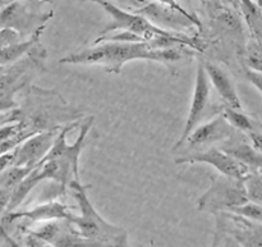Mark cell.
I'll return each mask as SVG.
<instances>
[{"label": "cell", "instance_id": "cell-26", "mask_svg": "<svg viewBox=\"0 0 262 247\" xmlns=\"http://www.w3.org/2000/svg\"><path fill=\"white\" fill-rule=\"evenodd\" d=\"M81 2H94V0H81ZM113 4L127 10H137L147 3V0H109Z\"/></svg>", "mask_w": 262, "mask_h": 247}, {"label": "cell", "instance_id": "cell-2", "mask_svg": "<svg viewBox=\"0 0 262 247\" xmlns=\"http://www.w3.org/2000/svg\"><path fill=\"white\" fill-rule=\"evenodd\" d=\"M72 196L78 205L79 214H73L69 222L76 227L82 237L104 247H127L128 233L124 228L112 224L100 215L89 197L90 186H84L79 179L68 184Z\"/></svg>", "mask_w": 262, "mask_h": 247}, {"label": "cell", "instance_id": "cell-13", "mask_svg": "<svg viewBox=\"0 0 262 247\" xmlns=\"http://www.w3.org/2000/svg\"><path fill=\"white\" fill-rule=\"evenodd\" d=\"M59 130L60 128L41 131V132H36L26 138L22 143H19L14 149L13 166L30 167V168L37 166L45 158L51 146L54 145V141L58 136Z\"/></svg>", "mask_w": 262, "mask_h": 247}, {"label": "cell", "instance_id": "cell-17", "mask_svg": "<svg viewBox=\"0 0 262 247\" xmlns=\"http://www.w3.org/2000/svg\"><path fill=\"white\" fill-rule=\"evenodd\" d=\"M220 114L238 132L245 133V135H250L252 132H262V123L258 122L252 115L243 112V109L223 107Z\"/></svg>", "mask_w": 262, "mask_h": 247}, {"label": "cell", "instance_id": "cell-8", "mask_svg": "<svg viewBox=\"0 0 262 247\" xmlns=\"http://www.w3.org/2000/svg\"><path fill=\"white\" fill-rule=\"evenodd\" d=\"M133 12L141 14L146 19L150 20L152 25L158 26V27L163 28V30L187 33L186 31L196 27L200 32L204 31L202 20L197 15L188 17V15L182 14L178 10L171 9V8L160 4L158 2H147L143 7H141L137 10H133Z\"/></svg>", "mask_w": 262, "mask_h": 247}, {"label": "cell", "instance_id": "cell-12", "mask_svg": "<svg viewBox=\"0 0 262 247\" xmlns=\"http://www.w3.org/2000/svg\"><path fill=\"white\" fill-rule=\"evenodd\" d=\"M206 8L215 33L220 37L230 38L245 48L242 18L237 12V8L225 5L217 0H207Z\"/></svg>", "mask_w": 262, "mask_h": 247}, {"label": "cell", "instance_id": "cell-33", "mask_svg": "<svg viewBox=\"0 0 262 247\" xmlns=\"http://www.w3.org/2000/svg\"><path fill=\"white\" fill-rule=\"evenodd\" d=\"M0 213H2V210H0Z\"/></svg>", "mask_w": 262, "mask_h": 247}, {"label": "cell", "instance_id": "cell-11", "mask_svg": "<svg viewBox=\"0 0 262 247\" xmlns=\"http://www.w3.org/2000/svg\"><path fill=\"white\" fill-rule=\"evenodd\" d=\"M235 132L238 131H235L222 114H217L212 119L197 126L189 133L182 146L187 145L188 150L193 151L206 150V149L214 148L216 143H223L228 138L232 137Z\"/></svg>", "mask_w": 262, "mask_h": 247}, {"label": "cell", "instance_id": "cell-31", "mask_svg": "<svg viewBox=\"0 0 262 247\" xmlns=\"http://www.w3.org/2000/svg\"><path fill=\"white\" fill-rule=\"evenodd\" d=\"M0 2H2V4L4 5V4H8V3H12V2H15V0H0Z\"/></svg>", "mask_w": 262, "mask_h": 247}, {"label": "cell", "instance_id": "cell-20", "mask_svg": "<svg viewBox=\"0 0 262 247\" xmlns=\"http://www.w3.org/2000/svg\"><path fill=\"white\" fill-rule=\"evenodd\" d=\"M243 64L246 68H250L252 71L261 72L262 73V43L261 41L250 40L246 43L242 51Z\"/></svg>", "mask_w": 262, "mask_h": 247}, {"label": "cell", "instance_id": "cell-24", "mask_svg": "<svg viewBox=\"0 0 262 247\" xmlns=\"http://www.w3.org/2000/svg\"><path fill=\"white\" fill-rule=\"evenodd\" d=\"M210 247H242L230 235L224 231L216 230L212 238V243Z\"/></svg>", "mask_w": 262, "mask_h": 247}, {"label": "cell", "instance_id": "cell-15", "mask_svg": "<svg viewBox=\"0 0 262 247\" xmlns=\"http://www.w3.org/2000/svg\"><path fill=\"white\" fill-rule=\"evenodd\" d=\"M247 135L241 132H235L234 135L217 148L222 149L227 154L232 155L238 161L247 167L250 173H257L262 172V154L258 153L252 145H251Z\"/></svg>", "mask_w": 262, "mask_h": 247}, {"label": "cell", "instance_id": "cell-30", "mask_svg": "<svg viewBox=\"0 0 262 247\" xmlns=\"http://www.w3.org/2000/svg\"><path fill=\"white\" fill-rule=\"evenodd\" d=\"M248 140H250L251 145L262 154V132H252L250 135H247Z\"/></svg>", "mask_w": 262, "mask_h": 247}, {"label": "cell", "instance_id": "cell-28", "mask_svg": "<svg viewBox=\"0 0 262 247\" xmlns=\"http://www.w3.org/2000/svg\"><path fill=\"white\" fill-rule=\"evenodd\" d=\"M156 2L160 3V4H163V5H166V7L171 8V9H174V10H178L179 13H182V14H184V15H188V17H193V15H196V14H193V13H189L187 9H184V8L182 7V5L179 4L177 0H156Z\"/></svg>", "mask_w": 262, "mask_h": 247}, {"label": "cell", "instance_id": "cell-9", "mask_svg": "<svg viewBox=\"0 0 262 247\" xmlns=\"http://www.w3.org/2000/svg\"><path fill=\"white\" fill-rule=\"evenodd\" d=\"M177 164H197L204 163L209 164V166L214 167L220 176L229 177V178L234 179H243L247 177L250 171L247 167L243 166L241 161L233 158L232 155L223 151L220 148H210L206 150L201 151H193V153H188L186 155H181L176 159Z\"/></svg>", "mask_w": 262, "mask_h": 247}, {"label": "cell", "instance_id": "cell-19", "mask_svg": "<svg viewBox=\"0 0 262 247\" xmlns=\"http://www.w3.org/2000/svg\"><path fill=\"white\" fill-rule=\"evenodd\" d=\"M238 8L247 25L251 38L262 43V8L253 0H239Z\"/></svg>", "mask_w": 262, "mask_h": 247}, {"label": "cell", "instance_id": "cell-29", "mask_svg": "<svg viewBox=\"0 0 262 247\" xmlns=\"http://www.w3.org/2000/svg\"><path fill=\"white\" fill-rule=\"evenodd\" d=\"M13 161H14V150L2 154L0 155V173L9 168L10 166H13Z\"/></svg>", "mask_w": 262, "mask_h": 247}, {"label": "cell", "instance_id": "cell-14", "mask_svg": "<svg viewBox=\"0 0 262 247\" xmlns=\"http://www.w3.org/2000/svg\"><path fill=\"white\" fill-rule=\"evenodd\" d=\"M73 215L72 210L66 204L60 201H46L36 205L32 209L22 210V212H9L5 217L8 223L14 220H26L28 223H42L49 220L67 219L69 220Z\"/></svg>", "mask_w": 262, "mask_h": 247}, {"label": "cell", "instance_id": "cell-10", "mask_svg": "<svg viewBox=\"0 0 262 247\" xmlns=\"http://www.w3.org/2000/svg\"><path fill=\"white\" fill-rule=\"evenodd\" d=\"M216 230L232 236L242 247H262V223L230 212L214 214Z\"/></svg>", "mask_w": 262, "mask_h": 247}, {"label": "cell", "instance_id": "cell-27", "mask_svg": "<svg viewBox=\"0 0 262 247\" xmlns=\"http://www.w3.org/2000/svg\"><path fill=\"white\" fill-rule=\"evenodd\" d=\"M245 76L256 89L260 91V94L262 95V73L261 72H256L252 71L250 68H246L245 67Z\"/></svg>", "mask_w": 262, "mask_h": 247}, {"label": "cell", "instance_id": "cell-6", "mask_svg": "<svg viewBox=\"0 0 262 247\" xmlns=\"http://www.w3.org/2000/svg\"><path fill=\"white\" fill-rule=\"evenodd\" d=\"M246 202H248V199L243 181L220 176L214 179L210 189L200 197L197 209L214 215L220 212H232Z\"/></svg>", "mask_w": 262, "mask_h": 247}, {"label": "cell", "instance_id": "cell-22", "mask_svg": "<svg viewBox=\"0 0 262 247\" xmlns=\"http://www.w3.org/2000/svg\"><path fill=\"white\" fill-rule=\"evenodd\" d=\"M246 195L248 201L262 205V172L257 173H248L243 179Z\"/></svg>", "mask_w": 262, "mask_h": 247}, {"label": "cell", "instance_id": "cell-3", "mask_svg": "<svg viewBox=\"0 0 262 247\" xmlns=\"http://www.w3.org/2000/svg\"><path fill=\"white\" fill-rule=\"evenodd\" d=\"M17 120L26 123L33 132L56 130L68 123H73L81 113L64 101L60 94L51 90L30 87L27 104L17 110Z\"/></svg>", "mask_w": 262, "mask_h": 247}, {"label": "cell", "instance_id": "cell-16", "mask_svg": "<svg viewBox=\"0 0 262 247\" xmlns=\"http://www.w3.org/2000/svg\"><path fill=\"white\" fill-rule=\"evenodd\" d=\"M204 66L210 84L212 85L222 101L224 102V107L243 109L242 101H241L237 89H235L234 81L228 74V72L219 64H215L209 60H204Z\"/></svg>", "mask_w": 262, "mask_h": 247}, {"label": "cell", "instance_id": "cell-18", "mask_svg": "<svg viewBox=\"0 0 262 247\" xmlns=\"http://www.w3.org/2000/svg\"><path fill=\"white\" fill-rule=\"evenodd\" d=\"M42 31L43 30L37 31L35 35L26 38V40H22L19 41V43H15L13 44V45L5 46V48L0 49V66H12V64L20 60L23 56L27 55L37 44H40V36L41 33H42Z\"/></svg>", "mask_w": 262, "mask_h": 247}, {"label": "cell", "instance_id": "cell-32", "mask_svg": "<svg viewBox=\"0 0 262 247\" xmlns=\"http://www.w3.org/2000/svg\"><path fill=\"white\" fill-rule=\"evenodd\" d=\"M5 68H7V67H3V66H0V74H2L3 72L5 71Z\"/></svg>", "mask_w": 262, "mask_h": 247}, {"label": "cell", "instance_id": "cell-7", "mask_svg": "<svg viewBox=\"0 0 262 247\" xmlns=\"http://www.w3.org/2000/svg\"><path fill=\"white\" fill-rule=\"evenodd\" d=\"M210 101H211V84H210L206 71H205L204 59L200 58L199 63H197L196 79H194V89L193 95H192L191 107H189L183 132H182V136L177 141L176 145H174L173 151L179 150L184 143V141H186V138L188 137L189 133L197 126L201 125V122L205 119L207 112H209Z\"/></svg>", "mask_w": 262, "mask_h": 247}, {"label": "cell", "instance_id": "cell-4", "mask_svg": "<svg viewBox=\"0 0 262 247\" xmlns=\"http://www.w3.org/2000/svg\"><path fill=\"white\" fill-rule=\"evenodd\" d=\"M92 3L99 4L107 14L110 15V22L104 27V30L100 32L99 36L106 35V33L114 32V31H128L135 35L140 36L143 38L145 44L150 46L151 41L159 36H183L188 33L176 32V31L163 30L158 26L152 25L148 19L142 17L138 13L133 10L123 9L118 5L113 4L109 0H94Z\"/></svg>", "mask_w": 262, "mask_h": 247}, {"label": "cell", "instance_id": "cell-1", "mask_svg": "<svg viewBox=\"0 0 262 247\" xmlns=\"http://www.w3.org/2000/svg\"><path fill=\"white\" fill-rule=\"evenodd\" d=\"M189 48L151 49L143 43H100L91 48L74 51L59 60L60 64L101 66L107 73L119 74L123 66L132 60H154L171 66L182 60ZM193 51V50H192Z\"/></svg>", "mask_w": 262, "mask_h": 247}, {"label": "cell", "instance_id": "cell-25", "mask_svg": "<svg viewBox=\"0 0 262 247\" xmlns=\"http://www.w3.org/2000/svg\"><path fill=\"white\" fill-rule=\"evenodd\" d=\"M22 40L23 38L20 37L17 31L12 30V28H0V49L13 45L15 43H19Z\"/></svg>", "mask_w": 262, "mask_h": 247}, {"label": "cell", "instance_id": "cell-21", "mask_svg": "<svg viewBox=\"0 0 262 247\" xmlns=\"http://www.w3.org/2000/svg\"><path fill=\"white\" fill-rule=\"evenodd\" d=\"M31 171L32 168L30 167L10 166L0 173V190L12 192Z\"/></svg>", "mask_w": 262, "mask_h": 247}, {"label": "cell", "instance_id": "cell-23", "mask_svg": "<svg viewBox=\"0 0 262 247\" xmlns=\"http://www.w3.org/2000/svg\"><path fill=\"white\" fill-rule=\"evenodd\" d=\"M230 213H235V214L242 215V217L247 218V219L262 223V205L255 204V202H246V204L233 209Z\"/></svg>", "mask_w": 262, "mask_h": 247}, {"label": "cell", "instance_id": "cell-5", "mask_svg": "<svg viewBox=\"0 0 262 247\" xmlns=\"http://www.w3.org/2000/svg\"><path fill=\"white\" fill-rule=\"evenodd\" d=\"M42 0H15L0 8V28L17 31L23 40L45 30L53 12H41Z\"/></svg>", "mask_w": 262, "mask_h": 247}]
</instances>
